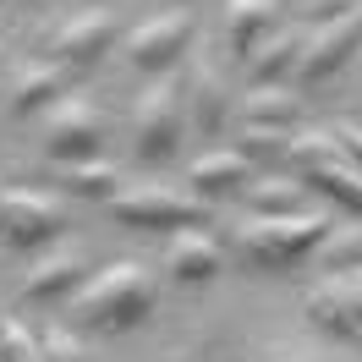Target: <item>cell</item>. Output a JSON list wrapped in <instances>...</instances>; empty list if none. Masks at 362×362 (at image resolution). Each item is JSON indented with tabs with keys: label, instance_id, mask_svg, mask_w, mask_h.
I'll use <instances>...</instances> for the list:
<instances>
[{
	"label": "cell",
	"instance_id": "6da1fadb",
	"mask_svg": "<svg viewBox=\"0 0 362 362\" xmlns=\"http://www.w3.org/2000/svg\"><path fill=\"white\" fill-rule=\"evenodd\" d=\"M154 274H148V264H137V258H115L110 269H99L88 280V286H77L71 291V324H83V329H105V335H115V329H132V324H143V318L154 313Z\"/></svg>",
	"mask_w": 362,
	"mask_h": 362
},
{
	"label": "cell",
	"instance_id": "7a4b0ae2",
	"mask_svg": "<svg viewBox=\"0 0 362 362\" xmlns=\"http://www.w3.org/2000/svg\"><path fill=\"white\" fill-rule=\"evenodd\" d=\"M324 230H329V220L324 214H302V209H291V214H252V220H242V230H236V242H242V252H247L252 269H291L302 252H313L318 242H324Z\"/></svg>",
	"mask_w": 362,
	"mask_h": 362
},
{
	"label": "cell",
	"instance_id": "3957f363",
	"mask_svg": "<svg viewBox=\"0 0 362 362\" xmlns=\"http://www.w3.org/2000/svg\"><path fill=\"white\" fill-rule=\"evenodd\" d=\"M181 77H159L154 88L137 99V115H132V154L143 165H165V159L181 148Z\"/></svg>",
	"mask_w": 362,
	"mask_h": 362
},
{
	"label": "cell",
	"instance_id": "277c9868",
	"mask_svg": "<svg viewBox=\"0 0 362 362\" xmlns=\"http://www.w3.org/2000/svg\"><path fill=\"white\" fill-rule=\"evenodd\" d=\"M110 214H115V226H137V230H187L209 220V209L198 198H181V192H165V187L115 192Z\"/></svg>",
	"mask_w": 362,
	"mask_h": 362
},
{
	"label": "cell",
	"instance_id": "5b68a950",
	"mask_svg": "<svg viewBox=\"0 0 362 362\" xmlns=\"http://www.w3.org/2000/svg\"><path fill=\"white\" fill-rule=\"evenodd\" d=\"M99 148H105V115L83 99H55L45 121V154L55 165H71V159H99Z\"/></svg>",
	"mask_w": 362,
	"mask_h": 362
},
{
	"label": "cell",
	"instance_id": "8992f818",
	"mask_svg": "<svg viewBox=\"0 0 362 362\" xmlns=\"http://www.w3.org/2000/svg\"><path fill=\"white\" fill-rule=\"evenodd\" d=\"M0 220H6V242H17V247H45L66 226L61 204L49 192H28V187H6L0 192Z\"/></svg>",
	"mask_w": 362,
	"mask_h": 362
},
{
	"label": "cell",
	"instance_id": "52a82bcc",
	"mask_svg": "<svg viewBox=\"0 0 362 362\" xmlns=\"http://www.w3.org/2000/svg\"><path fill=\"white\" fill-rule=\"evenodd\" d=\"M357 39H362V6L340 11V17H329V23H318L313 45L296 55V77H302V83H324L329 71L346 66V55L357 49Z\"/></svg>",
	"mask_w": 362,
	"mask_h": 362
},
{
	"label": "cell",
	"instance_id": "ba28073f",
	"mask_svg": "<svg viewBox=\"0 0 362 362\" xmlns=\"http://www.w3.org/2000/svg\"><path fill=\"white\" fill-rule=\"evenodd\" d=\"M187 39H192V11H165V17H154V23H143L132 33L127 55H132L137 71H165L181 61Z\"/></svg>",
	"mask_w": 362,
	"mask_h": 362
},
{
	"label": "cell",
	"instance_id": "9c48e42d",
	"mask_svg": "<svg viewBox=\"0 0 362 362\" xmlns=\"http://www.w3.org/2000/svg\"><path fill=\"white\" fill-rule=\"evenodd\" d=\"M308 318L329 335H357L362 329V274H335L329 286L308 296Z\"/></svg>",
	"mask_w": 362,
	"mask_h": 362
},
{
	"label": "cell",
	"instance_id": "30bf717a",
	"mask_svg": "<svg viewBox=\"0 0 362 362\" xmlns=\"http://www.w3.org/2000/svg\"><path fill=\"white\" fill-rule=\"evenodd\" d=\"M110 45H115V17L105 11V6H93V11H83V17H71V23L61 28V39H55V49L66 55L71 66H93Z\"/></svg>",
	"mask_w": 362,
	"mask_h": 362
},
{
	"label": "cell",
	"instance_id": "8fae6325",
	"mask_svg": "<svg viewBox=\"0 0 362 362\" xmlns=\"http://www.w3.org/2000/svg\"><path fill=\"white\" fill-rule=\"evenodd\" d=\"M165 264H170V274H176V280L204 286V280H214V274H220V242H214L209 230L187 226V230H176V236H170Z\"/></svg>",
	"mask_w": 362,
	"mask_h": 362
},
{
	"label": "cell",
	"instance_id": "7c38bea8",
	"mask_svg": "<svg viewBox=\"0 0 362 362\" xmlns=\"http://www.w3.org/2000/svg\"><path fill=\"white\" fill-rule=\"evenodd\" d=\"M77 286H83V252L77 247L49 252V258H39V264L23 274V296H33V302L66 296V291H77Z\"/></svg>",
	"mask_w": 362,
	"mask_h": 362
},
{
	"label": "cell",
	"instance_id": "4fadbf2b",
	"mask_svg": "<svg viewBox=\"0 0 362 362\" xmlns=\"http://www.w3.org/2000/svg\"><path fill=\"white\" fill-rule=\"evenodd\" d=\"M247 181H252V165H247L242 148H214V154H204L192 165V187H198L204 198H226V192L247 187Z\"/></svg>",
	"mask_w": 362,
	"mask_h": 362
},
{
	"label": "cell",
	"instance_id": "5bb4252c",
	"mask_svg": "<svg viewBox=\"0 0 362 362\" xmlns=\"http://www.w3.org/2000/svg\"><path fill=\"white\" fill-rule=\"evenodd\" d=\"M308 181H313V192H324L329 204L362 214V170L346 154H340V159H324V165H308Z\"/></svg>",
	"mask_w": 362,
	"mask_h": 362
},
{
	"label": "cell",
	"instance_id": "9a60e30c",
	"mask_svg": "<svg viewBox=\"0 0 362 362\" xmlns=\"http://www.w3.org/2000/svg\"><path fill=\"white\" fill-rule=\"evenodd\" d=\"M192 115H198V127L209 137L226 127V83H220V71L209 66V61L192 66Z\"/></svg>",
	"mask_w": 362,
	"mask_h": 362
},
{
	"label": "cell",
	"instance_id": "2e32d148",
	"mask_svg": "<svg viewBox=\"0 0 362 362\" xmlns=\"http://www.w3.org/2000/svg\"><path fill=\"white\" fill-rule=\"evenodd\" d=\"M274 0H226V23H230V49L236 55H252L258 33L269 28Z\"/></svg>",
	"mask_w": 362,
	"mask_h": 362
},
{
	"label": "cell",
	"instance_id": "e0dca14e",
	"mask_svg": "<svg viewBox=\"0 0 362 362\" xmlns=\"http://www.w3.org/2000/svg\"><path fill=\"white\" fill-rule=\"evenodd\" d=\"M242 115L247 121H264V127H291L302 105H296V93H286L280 83H258V88L242 99Z\"/></svg>",
	"mask_w": 362,
	"mask_h": 362
},
{
	"label": "cell",
	"instance_id": "ac0fdd59",
	"mask_svg": "<svg viewBox=\"0 0 362 362\" xmlns=\"http://www.w3.org/2000/svg\"><path fill=\"white\" fill-rule=\"evenodd\" d=\"M61 99V71L55 66H23L17 71V93H11V105L23 115H33V110H49Z\"/></svg>",
	"mask_w": 362,
	"mask_h": 362
},
{
	"label": "cell",
	"instance_id": "d6986e66",
	"mask_svg": "<svg viewBox=\"0 0 362 362\" xmlns=\"http://www.w3.org/2000/svg\"><path fill=\"white\" fill-rule=\"evenodd\" d=\"M55 170L77 198H105V204L115 198V170L105 159H71V165H55Z\"/></svg>",
	"mask_w": 362,
	"mask_h": 362
},
{
	"label": "cell",
	"instance_id": "ffe728a7",
	"mask_svg": "<svg viewBox=\"0 0 362 362\" xmlns=\"http://www.w3.org/2000/svg\"><path fill=\"white\" fill-rule=\"evenodd\" d=\"M296 33H269V45H252V77H258V83H274V77H280V71L291 66L296 61Z\"/></svg>",
	"mask_w": 362,
	"mask_h": 362
},
{
	"label": "cell",
	"instance_id": "44dd1931",
	"mask_svg": "<svg viewBox=\"0 0 362 362\" xmlns=\"http://www.w3.org/2000/svg\"><path fill=\"white\" fill-rule=\"evenodd\" d=\"M286 154L308 170V165H324V159H340V143L335 132H291V143H286Z\"/></svg>",
	"mask_w": 362,
	"mask_h": 362
},
{
	"label": "cell",
	"instance_id": "7402d4cb",
	"mask_svg": "<svg viewBox=\"0 0 362 362\" xmlns=\"http://www.w3.org/2000/svg\"><path fill=\"white\" fill-rule=\"evenodd\" d=\"M247 192H252V204H258V214H291L296 209V187L291 181L264 176V181H247Z\"/></svg>",
	"mask_w": 362,
	"mask_h": 362
},
{
	"label": "cell",
	"instance_id": "603a6c76",
	"mask_svg": "<svg viewBox=\"0 0 362 362\" xmlns=\"http://www.w3.org/2000/svg\"><path fill=\"white\" fill-rule=\"evenodd\" d=\"M0 362H45L39 357V340L28 335L17 318H0Z\"/></svg>",
	"mask_w": 362,
	"mask_h": 362
},
{
	"label": "cell",
	"instance_id": "cb8c5ba5",
	"mask_svg": "<svg viewBox=\"0 0 362 362\" xmlns=\"http://www.w3.org/2000/svg\"><path fill=\"white\" fill-rule=\"evenodd\" d=\"M286 143H291L286 127H264V121H247V127H242V148H247V154H286Z\"/></svg>",
	"mask_w": 362,
	"mask_h": 362
},
{
	"label": "cell",
	"instance_id": "d4e9b609",
	"mask_svg": "<svg viewBox=\"0 0 362 362\" xmlns=\"http://www.w3.org/2000/svg\"><path fill=\"white\" fill-rule=\"evenodd\" d=\"M39 357H45V362H83V346H77V335H71V329L49 324L45 340H39Z\"/></svg>",
	"mask_w": 362,
	"mask_h": 362
},
{
	"label": "cell",
	"instance_id": "484cf974",
	"mask_svg": "<svg viewBox=\"0 0 362 362\" xmlns=\"http://www.w3.org/2000/svg\"><path fill=\"white\" fill-rule=\"evenodd\" d=\"M324 264H329V269H351V264H362V226L340 230L335 242L324 247Z\"/></svg>",
	"mask_w": 362,
	"mask_h": 362
},
{
	"label": "cell",
	"instance_id": "4316f807",
	"mask_svg": "<svg viewBox=\"0 0 362 362\" xmlns=\"http://www.w3.org/2000/svg\"><path fill=\"white\" fill-rule=\"evenodd\" d=\"M335 143H340V154L362 170V127H357V121H340V127H335Z\"/></svg>",
	"mask_w": 362,
	"mask_h": 362
},
{
	"label": "cell",
	"instance_id": "83f0119b",
	"mask_svg": "<svg viewBox=\"0 0 362 362\" xmlns=\"http://www.w3.org/2000/svg\"><path fill=\"white\" fill-rule=\"evenodd\" d=\"M351 6H362V0H302V11H308L313 23H329V17L351 11Z\"/></svg>",
	"mask_w": 362,
	"mask_h": 362
},
{
	"label": "cell",
	"instance_id": "f1b7e54d",
	"mask_svg": "<svg viewBox=\"0 0 362 362\" xmlns=\"http://www.w3.org/2000/svg\"><path fill=\"white\" fill-rule=\"evenodd\" d=\"M0 230H6V220H0Z\"/></svg>",
	"mask_w": 362,
	"mask_h": 362
}]
</instances>
